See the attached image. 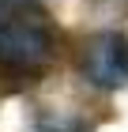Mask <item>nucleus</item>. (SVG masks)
I'll use <instances>...</instances> for the list:
<instances>
[{"label":"nucleus","mask_w":128,"mask_h":132,"mask_svg":"<svg viewBox=\"0 0 128 132\" xmlns=\"http://www.w3.org/2000/svg\"><path fill=\"white\" fill-rule=\"evenodd\" d=\"M83 76L102 91L128 87V38L117 30H102L83 49Z\"/></svg>","instance_id":"f03ea898"},{"label":"nucleus","mask_w":128,"mask_h":132,"mask_svg":"<svg viewBox=\"0 0 128 132\" xmlns=\"http://www.w3.org/2000/svg\"><path fill=\"white\" fill-rule=\"evenodd\" d=\"M53 53V30L30 4H11L0 11V68L34 72Z\"/></svg>","instance_id":"f257e3e1"}]
</instances>
